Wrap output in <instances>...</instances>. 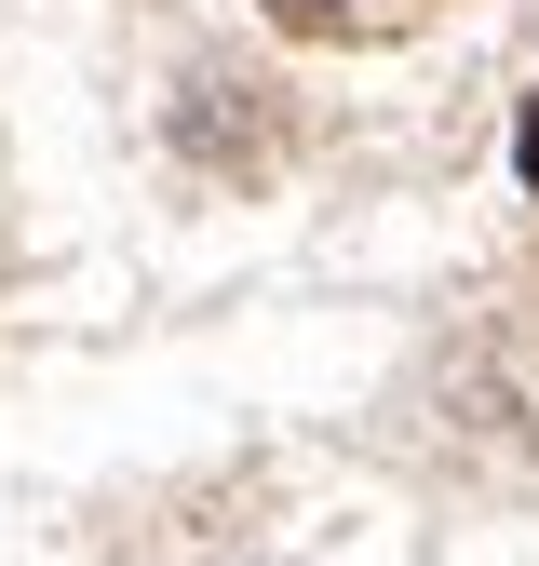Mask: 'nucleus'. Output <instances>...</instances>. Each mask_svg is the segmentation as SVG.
<instances>
[{
    "label": "nucleus",
    "instance_id": "nucleus-1",
    "mask_svg": "<svg viewBox=\"0 0 539 566\" xmlns=\"http://www.w3.org/2000/svg\"><path fill=\"white\" fill-rule=\"evenodd\" d=\"M297 41H391V28H419L432 0H270Z\"/></svg>",
    "mask_w": 539,
    "mask_h": 566
},
{
    "label": "nucleus",
    "instance_id": "nucleus-2",
    "mask_svg": "<svg viewBox=\"0 0 539 566\" xmlns=\"http://www.w3.org/2000/svg\"><path fill=\"white\" fill-rule=\"evenodd\" d=\"M512 176L539 189V95H526V122H512Z\"/></svg>",
    "mask_w": 539,
    "mask_h": 566
}]
</instances>
